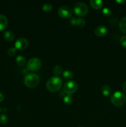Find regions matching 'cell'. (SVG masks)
<instances>
[{
    "label": "cell",
    "mask_w": 126,
    "mask_h": 127,
    "mask_svg": "<svg viewBox=\"0 0 126 127\" xmlns=\"http://www.w3.org/2000/svg\"><path fill=\"white\" fill-rule=\"evenodd\" d=\"M1 107H0V112H1Z\"/></svg>",
    "instance_id": "f1b7e54d"
},
{
    "label": "cell",
    "mask_w": 126,
    "mask_h": 127,
    "mask_svg": "<svg viewBox=\"0 0 126 127\" xmlns=\"http://www.w3.org/2000/svg\"><path fill=\"white\" fill-rule=\"evenodd\" d=\"M90 3L91 7L95 9H100L103 6V1L101 0H91Z\"/></svg>",
    "instance_id": "8fae6325"
},
{
    "label": "cell",
    "mask_w": 126,
    "mask_h": 127,
    "mask_svg": "<svg viewBox=\"0 0 126 127\" xmlns=\"http://www.w3.org/2000/svg\"><path fill=\"white\" fill-rule=\"evenodd\" d=\"M119 27L121 32L126 34V16L121 19L119 24Z\"/></svg>",
    "instance_id": "4fadbf2b"
},
{
    "label": "cell",
    "mask_w": 126,
    "mask_h": 127,
    "mask_svg": "<svg viewBox=\"0 0 126 127\" xmlns=\"http://www.w3.org/2000/svg\"><path fill=\"white\" fill-rule=\"evenodd\" d=\"M101 12H102V14L104 16L107 17V16H109L111 14L112 11H111V9H109V7H105V8L103 9Z\"/></svg>",
    "instance_id": "7402d4cb"
},
{
    "label": "cell",
    "mask_w": 126,
    "mask_h": 127,
    "mask_svg": "<svg viewBox=\"0 0 126 127\" xmlns=\"http://www.w3.org/2000/svg\"><path fill=\"white\" fill-rule=\"evenodd\" d=\"M111 102L116 107L123 106L126 102V95L121 91H116L111 95Z\"/></svg>",
    "instance_id": "7a4b0ae2"
},
{
    "label": "cell",
    "mask_w": 126,
    "mask_h": 127,
    "mask_svg": "<svg viewBox=\"0 0 126 127\" xmlns=\"http://www.w3.org/2000/svg\"></svg>",
    "instance_id": "f546056e"
},
{
    "label": "cell",
    "mask_w": 126,
    "mask_h": 127,
    "mask_svg": "<svg viewBox=\"0 0 126 127\" xmlns=\"http://www.w3.org/2000/svg\"><path fill=\"white\" fill-rule=\"evenodd\" d=\"M101 93L105 96H109L111 93V88L108 85H104L101 88Z\"/></svg>",
    "instance_id": "9a60e30c"
},
{
    "label": "cell",
    "mask_w": 126,
    "mask_h": 127,
    "mask_svg": "<svg viewBox=\"0 0 126 127\" xmlns=\"http://www.w3.org/2000/svg\"><path fill=\"white\" fill-rule=\"evenodd\" d=\"M74 11L77 16H85L88 12V7L87 4L84 2H78L74 5Z\"/></svg>",
    "instance_id": "277c9868"
},
{
    "label": "cell",
    "mask_w": 126,
    "mask_h": 127,
    "mask_svg": "<svg viewBox=\"0 0 126 127\" xmlns=\"http://www.w3.org/2000/svg\"><path fill=\"white\" fill-rule=\"evenodd\" d=\"M16 63L19 66H24L26 64V58L23 56L19 55L16 58Z\"/></svg>",
    "instance_id": "5bb4252c"
},
{
    "label": "cell",
    "mask_w": 126,
    "mask_h": 127,
    "mask_svg": "<svg viewBox=\"0 0 126 127\" xmlns=\"http://www.w3.org/2000/svg\"><path fill=\"white\" fill-rule=\"evenodd\" d=\"M122 88H123V90L125 93H126V81L123 84V86H122Z\"/></svg>",
    "instance_id": "4316f807"
},
{
    "label": "cell",
    "mask_w": 126,
    "mask_h": 127,
    "mask_svg": "<svg viewBox=\"0 0 126 127\" xmlns=\"http://www.w3.org/2000/svg\"><path fill=\"white\" fill-rule=\"evenodd\" d=\"M63 78L65 79H70L73 78V73L69 70H65L63 73Z\"/></svg>",
    "instance_id": "ac0fdd59"
},
{
    "label": "cell",
    "mask_w": 126,
    "mask_h": 127,
    "mask_svg": "<svg viewBox=\"0 0 126 127\" xmlns=\"http://www.w3.org/2000/svg\"><path fill=\"white\" fill-rule=\"evenodd\" d=\"M63 100H64V102L65 104H67V105H70L73 102V97L70 95H67V94L66 95H65L64 97Z\"/></svg>",
    "instance_id": "d6986e66"
},
{
    "label": "cell",
    "mask_w": 126,
    "mask_h": 127,
    "mask_svg": "<svg viewBox=\"0 0 126 127\" xmlns=\"http://www.w3.org/2000/svg\"><path fill=\"white\" fill-rule=\"evenodd\" d=\"M120 43L124 48L126 49V35L121 37V39H120Z\"/></svg>",
    "instance_id": "cb8c5ba5"
},
{
    "label": "cell",
    "mask_w": 126,
    "mask_h": 127,
    "mask_svg": "<svg viewBox=\"0 0 126 127\" xmlns=\"http://www.w3.org/2000/svg\"><path fill=\"white\" fill-rule=\"evenodd\" d=\"M85 21L84 19L81 18V17H79V18L76 19V20H75V26L79 27H83L85 26Z\"/></svg>",
    "instance_id": "e0dca14e"
},
{
    "label": "cell",
    "mask_w": 126,
    "mask_h": 127,
    "mask_svg": "<svg viewBox=\"0 0 126 127\" xmlns=\"http://www.w3.org/2000/svg\"><path fill=\"white\" fill-rule=\"evenodd\" d=\"M7 55L9 56H14L16 54V48H14V47H11L8 49L7 52Z\"/></svg>",
    "instance_id": "603a6c76"
},
{
    "label": "cell",
    "mask_w": 126,
    "mask_h": 127,
    "mask_svg": "<svg viewBox=\"0 0 126 127\" xmlns=\"http://www.w3.org/2000/svg\"><path fill=\"white\" fill-rule=\"evenodd\" d=\"M8 24L7 17L4 14H0V31L6 29Z\"/></svg>",
    "instance_id": "30bf717a"
},
{
    "label": "cell",
    "mask_w": 126,
    "mask_h": 127,
    "mask_svg": "<svg viewBox=\"0 0 126 127\" xmlns=\"http://www.w3.org/2000/svg\"><path fill=\"white\" fill-rule=\"evenodd\" d=\"M42 66L40 60L37 57L30 58L27 63V68L31 71H37Z\"/></svg>",
    "instance_id": "5b68a950"
},
{
    "label": "cell",
    "mask_w": 126,
    "mask_h": 127,
    "mask_svg": "<svg viewBox=\"0 0 126 127\" xmlns=\"http://www.w3.org/2000/svg\"><path fill=\"white\" fill-rule=\"evenodd\" d=\"M3 36L5 40L6 41H7V42H12V41H13L14 40V34L11 31H5L4 32Z\"/></svg>",
    "instance_id": "7c38bea8"
},
{
    "label": "cell",
    "mask_w": 126,
    "mask_h": 127,
    "mask_svg": "<svg viewBox=\"0 0 126 127\" xmlns=\"http://www.w3.org/2000/svg\"><path fill=\"white\" fill-rule=\"evenodd\" d=\"M95 34L98 37H103L107 33V29L104 25H100L95 29Z\"/></svg>",
    "instance_id": "9c48e42d"
},
{
    "label": "cell",
    "mask_w": 126,
    "mask_h": 127,
    "mask_svg": "<svg viewBox=\"0 0 126 127\" xmlns=\"http://www.w3.org/2000/svg\"><path fill=\"white\" fill-rule=\"evenodd\" d=\"M23 82L27 87L33 88L38 84L40 82V78L35 73H29L24 77Z\"/></svg>",
    "instance_id": "3957f363"
},
{
    "label": "cell",
    "mask_w": 126,
    "mask_h": 127,
    "mask_svg": "<svg viewBox=\"0 0 126 127\" xmlns=\"http://www.w3.org/2000/svg\"><path fill=\"white\" fill-rule=\"evenodd\" d=\"M78 89V84L76 82L74 81H69L66 82L63 87V90L64 93L67 95H70L75 93Z\"/></svg>",
    "instance_id": "8992f818"
},
{
    "label": "cell",
    "mask_w": 126,
    "mask_h": 127,
    "mask_svg": "<svg viewBox=\"0 0 126 127\" xmlns=\"http://www.w3.org/2000/svg\"><path fill=\"white\" fill-rule=\"evenodd\" d=\"M53 72L56 76L60 75L62 73H63V68L59 64L54 66V68L53 69Z\"/></svg>",
    "instance_id": "2e32d148"
},
{
    "label": "cell",
    "mask_w": 126,
    "mask_h": 127,
    "mask_svg": "<svg viewBox=\"0 0 126 127\" xmlns=\"http://www.w3.org/2000/svg\"><path fill=\"white\" fill-rule=\"evenodd\" d=\"M8 121V117L4 114H2L0 115V123L1 124H5Z\"/></svg>",
    "instance_id": "44dd1931"
},
{
    "label": "cell",
    "mask_w": 126,
    "mask_h": 127,
    "mask_svg": "<svg viewBox=\"0 0 126 127\" xmlns=\"http://www.w3.org/2000/svg\"><path fill=\"white\" fill-rule=\"evenodd\" d=\"M58 13L59 16L63 18H69L72 14V10L70 7L66 5H63L61 6L58 11Z\"/></svg>",
    "instance_id": "52a82bcc"
},
{
    "label": "cell",
    "mask_w": 126,
    "mask_h": 127,
    "mask_svg": "<svg viewBox=\"0 0 126 127\" xmlns=\"http://www.w3.org/2000/svg\"><path fill=\"white\" fill-rule=\"evenodd\" d=\"M116 2L118 3H123V2H126V1H116Z\"/></svg>",
    "instance_id": "83f0119b"
},
{
    "label": "cell",
    "mask_w": 126,
    "mask_h": 127,
    "mask_svg": "<svg viewBox=\"0 0 126 127\" xmlns=\"http://www.w3.org/2000/svg\"><path fill=\"white\" fill-rule=\"evenodd\" d=\"M75 20H76V18L75 17H72L71 19L70 20V22L72 25L73 26H75Z\"/></svg>",
    "instance_id": "d4e9b609"
},
{
    "label": "cell",
    "mask_w": 126,
    "mask_h": 127,
    "mask_svg": "<svg viewBox=\"0 0 126 127\" xmlns=\"http://www.w3.org/2000/svg\"><path fill=\"white\" fill-rule=\"evenodd\" d=\"M52 5L49 3H45L42 6V9L44 12H50L52 10Z\"/></svg>",
    "instance_id": "ffe728a7"
},
{
    "label": "cell",
    "mask_w": 126,
    "mask_h": 127,
    "mask_svg": "<svg viewBox=\"0 0 126 127\" xmlns=\"http://www.w3.org/2000/svg\"><path fill=\"white\" fill-rule=\"evenodd\" d=\"M63 86V80L59 76H53L46 82V87L49 91L54 93L60 90Z\"/></svg>",
    "instance_id": "6da1fadb"
},
{
    "label": "cell",
    "mask_w": 126,
    "mask_h": 127,
    "mask_svg": "<svg viewBox=\"0 0 126 127\" xmlns=\"http://www.w3.org/2000/svg\"><path fill=\"white\" fill-rule=\"evenodd\" d=\"M28 40L25 38L21 37L18 38L15 42V48L20 50H23L28 47Z\"/></svg>",
    "instance_id": "ba28073f"
},
{
    "label": "cell",
    "mask_w": 126,
    "mask_h": 127,
    "mask_svg": "<svg viewBox=\"0 0 126 127\" xmlns=\"http://www.w3.org/2000/svg\"><path fill=\"white\" fill-rule=\"evenodd\" d=\"M4 99V95L1 93H0V102H2Z\"/></svg>",
    "instance_id": "484cf974"
}]
</instances>
